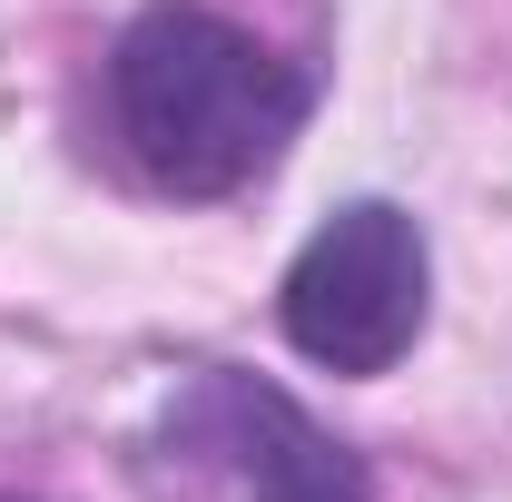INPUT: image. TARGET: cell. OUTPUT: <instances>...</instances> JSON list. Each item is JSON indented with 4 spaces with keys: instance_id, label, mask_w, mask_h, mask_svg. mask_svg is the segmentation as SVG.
Instances as JSON below:
<instances>
[{
    "instance_id": "4",
    "label": "cell",
    "mask_w": 512,
    "mask_h": 502,
    "mask_svg": "<svg viewBox=\"0 0 512 502\" xmlns=\"http://www.w3.org/2000/svg\"><path fill=\"white\" fill-rule=\"evenodd\" d=\"M0 502H40V493H0Z\"/></svg>"
},
{
    "instance_id": "3",
    "label": "cell",
    "mask_w": 512,
    "mask_h": 502,
    "mask_svg": "<svg viewBox=\"0 0 512 502\" xmlns=\"http://www.w3.org/2000/svg\"><path fill=\"white\" fill-rule=\"evenodd\" d=\"M158 453L227 483V502H375V473L355 443L325 434L286 384L237 375V365H197L158 404Z\"/></svg>"
},
{
    "instance_id": "1",
    "label": "cell",
    "mask_w": 512,
    "mask_h": 502,
    "mask_svg": "<svg viewBox=\"0 0 512 502\" xmlns=\"http://www.w3.org/2000/svg\"><path fill=\"white\" fill-rule=\"evenodd\" d=\"M99 109L138 188L217 207L286 168L316 119V69L207 0H138L99 60Z\"/></svg>"
},
{
    "instance_id": "2",
    "label": "cell",
    "mask_w": 512,
    "mask_h": 502,
    "mask_svg": "<svg viewBox=\"0 0 512 502\" xmlns=\"http://www.w3.org/2000/svg\"><path fill=\"white\" fill-rule=\"evenodd\" d=\"M276 325L316 375H345V384L394 375L434 325L424 217L394 197H345L335 217H316V237L276 276Z\"/></svg>"
}]
</instances>
